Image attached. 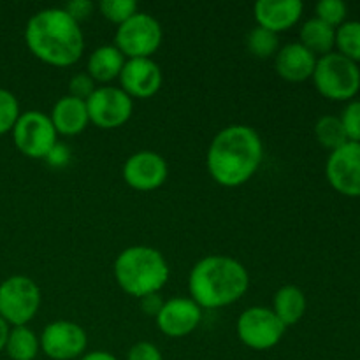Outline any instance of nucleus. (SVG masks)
<instances>
[{"instance_id": "1", "label": "nucleus", "mask_w": 360, "mask_h": 360, "mask_svg": "<svg viewBox=\"0 0 360 360\" xmlns=\"http://www.w3.org/2000/svg\"><path fill=\"white\" fill-rule=\"evenodd\" d=\"M264 160L260 134L250 125H229L211 141L206 155L207 172L214 183L238 188L248 183Z\"/></svg>"}, {"instance_id": "17", "label": "nucleus", "mask_w": 360, "mask_h": 360, "mask_svg": "<svg viewBox=\"0 0 360 360\" xmlns=\"http://www.w3.org/2000/svg\"><path fill=\"white\" fill-rule=\"evenodd\" d=\"M302 11L304 6L301 0H259L253 7L257 25L278 35L295 27Z\"/></svg>"}, {"instance_id": "7", "label": "nucleus", "mask_w": 360, "mask_h": 360, "mask_svg": "<svg viewBox=\"0 0 360 360\" xmlns=\"http://www.w3.org/2000/svg\"><path fill=\"white\" fill-rule=\"evenodd\" d=\"M164 41V30L157 18L137 11L130 20L120 25L115 34V46L127 60L151 58Z\"/></svg>"}, {"instance_id": "27", "label": "nucleus", "mask_w": 360, "mask_h": 360, "mask_svg": "<svg viewBox=\"0 0 360 360\" xmlns=\"http://www.w3.org/2000/svg\"><path fill=\"white\" fill-rule=\"evenodd\" d=\"M20 115V102L16 95L6 88H0V136L13 132Z\"/></svg>"}, {"instance_id": "29", "label": "nucleus", "mask_w": 360, "mask_h": 360, "mask_svg": "<svg viewBox=\"0 0 360 360\" xmlns=\"http://www.w3.org/2000/svg\"><path fill=\"white\" fill-rule=\"evenodd\" d=\"M350 143H360V101H350L340 116Z\"/></svg>"}, {"instance_id": "16", "label": "nucleus", "mask_w": 360, "mask_h": 360, "mask_svg": "<svg viewBox=\"0 0 360 360\" xmlns=\"http://www.w3.org/2000/svg\"><path fill=\"white\" fill-rule=\"evenodd\" d=\"M319 56L306 49L301 42H288L281 46L274 56V69L281 79L288 83H304L311 79Z\"/></svg>"}, {"instance_id": "23", "label": "nucleus", "mask_w": 360, "mask_h": 360, "mask_svg": "<svg viewBox=\"0 0 360 360\" xmlns=\"http://www.w3.org/2000/svg\"><path fill=\"white\" fill-rule=\"evenodd\" d=\"M280 48V35L267 30V28H262L257 25L255 28H252V30L246 34V49H248L255 58L266 60L271 58V56H276Z\"/></svg>"}, {"instance_id": "6", "label": "nucleus", "mask_w": 360, "mask_h": 360, "mask_svg": "<svg viewBox=\"0 0 360 360\" xmlns=\"http://www.w3.org/2000/svg\"><path fill=\"white\" fill-rule=\"evenodd\" d=\"M41 288L32 278L14 274L0 283V316L11 327L27 326L41 308Z\"/></svg>"}, {"instance_id": "25", "label": "nucleus", "mask_w": 360, "mask_h": 360, "mask_svg": "<svg viewBox=\"0 0 360 360\" xmlns=\"http://www.w3.org/2000/svg\"><path fill=\"white\" fill-rule=\"evenodd\" d=\"M338 53L348 60L360 63V21H345L336 28Z\"/></svg>"}, {"instance_id": "4", "label": "nucleus", "mask_w": 360, "mask_h": 360, "mask_svg": "<svg viewBox=\"0 0 360 360\" xmlns=\"http://www.w3.org/2000/svg\"><path fill=\"white\" fill-rule=\"evenodd\" d=\"M115 280L125 294L141 299L158 294L171 276L165 257L151 246H129L115 260Z\"/></svg>"}, {"instance_id": "36", "label": "nucleus", "mask_w": 360, "mask_h": 360, "mask_svg": "<svg viewBox=\"0 0 360 360\" xmlns=\"http://www.w3.org/2000/svg\"><path fill=\"white\" fill-rule=\"evenodd\" d=\"M9 330H11V326L2 319V316H0V352H4V348H6L7 338H9Z\"/></svg>"}, {"instance_id": "9", "label": "nucleus", "mask_w": 360, "mask_h": 360, "mask_svg": "<svg viewBox=\"0 0 360 360\" xmlns=\"http://www.w3.org/2000/svg\"><path fill=\"white\" fill-rule=\"evenodd\" d=\"M287 327L274 315L271 308L252 306L239 315L236 333L245 347L257 352H266L276 347L285 336Z\"/></svg>"}, {"instance_id": "24", "label": "nucleus", "mask_w": 360, "mask_h": 360, "mask_svg": "<svg viewBox=\"0 0 360 360\" xmlns=\"http://www.w3.org/2000/svg\"><path fill=\"white\" fill-rule=\"evenodd\" d=\"M315 137L319 141L320 146L327 148V150L334 151L341 148L343 144L348 143V137L345 134L343 123H341L340 116L326 115L316 122L315 125Z\"/></svg>"}, {"instance_id": "30", "label": "nucleus", "mask_w": 360, "mask_h": 360, "mask_svg": "<svg viewBox=\"0 0 360 360\" xmlns=\"http://www.w3.org/2000/svg\"><path fill=\"white\" fill-rule=\"evenodd\" d=\"M97 83L88 76L86 72H77L70 77L69 81V95L70 97H76L79 101L86 102L90 98V95L94 94Z\"/></svg>"}, {"instance_id": "28", "label": "nucleus", "mask_w": 360, "mask_h": 360, "mask_svg": "<svg viewBox=\"0 0 360 360\" xmlns=\"http://www.w3.org/2000/svg\"><path fill=\"white\" fill-rule=\"evenodd\" d=\"M315 18L322 20L323 23L330 25L333 28H338L347 20L348 7L343 0H320L315 6Z\"/></svg>"}, {"instance_id": "33", "label": "nucleus", "mask_w": 360, "mask_h": 360, "mask_svg": "<svg viewBox=\"0 0 360 360\" xmlns=\"http://www.w3.org/2000/svg\"><path fill=\"white\" fill-rule=\"evenodd\" d=\"M141 301V309H143L144 315L148 316H155L160 313L162 306H164V299L160 297V294H150V295H144V297L139 299Z\"/></svg>"}, {"instance_id": "34", "label": "nucleus", "mask_w": 360, "mask_h": 360, "mask_svg": "<svg viewBox=\"0 0 360 360\" xmlns=\"http://www.w3.org/2000/svg\"><path fill=\"white\" fill-rule=\"evenodd\" d=\"M69 148H65L63 144H56V146L49 151L46 160H48L53 167H62V165H65L67 162H69Z\"/></svg>"}, {"instance_id": "18", "label": "nucleus", "mask_w": 360, "mask_h": 360, "mask_svg": "<svg viewBox=\"0 0 360 360\" xmlns=\"http://www.w3.org/2000/svg\"><path fill=\"white\" fill-rule=\"evenodd\" d=\"M49 118H51L56 134L67 137L81 134L90 123L86 102L70 97V95H63L55 102L51 112H49Z\"/></svg>"}, {"instance_id": "10", "label": "nucleus", "mask_w": 360, "mask_h": 360, "mask_svg": "<svg viewBox=\"0 0 360 360\" xmlns=\"http://www.w3.org/2000/svg\"><path fill=\"white\" fill-rule=\"evenodd\" d=\"M90 123L102 130L123 127L134 111V101L120 86H97L86 101Z\"/></svg>"}, {"instance_id": "19", "label": "nucleus", "mask_w": 360, "mask_h": 360, "mask_svg": "<svg viewBox=\"0 0 360 360\" xmlns=\"http://www.w3.org/2000/svg\"><path fill=\"white\" fill-rule=\"evenodd\" d=\"M127 58L115 44L98 46L86 60V74L102 86L118 79Z\"/></svg>"}, {"instance_id": "15", "label": "nucleus", "mask_w": 360, "mask_h": 360, "mask_svg": "<svg viewBox=\"0 0 360 360\" xmlns=\"http://www.w3.org/2000/svg\"><path fill=\"white\" fill-rule=\"evenodd\" d=\"M155 320L162 334L179 340L192 334L200 326L202 308L190 297H174L164 302Z\"/></svg>"}, {"instance_id": "32", "label": "nucleus", "mask_w": 360, "mask_h": 360, "mask_svg": "<svg viewBox=\"0 0 360 360\" xmlns=\"http://www.w3.org/2000/svg\"><path fill=\"white\" fill-rule=\"evenodd\" d=\"M95 4L91 0H70L63 6V11L72 18L74 21L81 25V21H84L86 18H90V14L94 13Z\"/></svg>"}, {"instance_id": "13", "label": "nucleus", "mask_w": 360, "mask_h": 360, "mask_svg": "<svg viewBox=\"0 0 360 360\" xmlns=\"http://www.w3.org/2000/svg\"><path fill=\"white\" fill-rule=\"evenodd\" d=\"M122 172L130 188L137 192H153L167 179L169 165L157 151L143 150L127 158Z\"/></svg>"}, {"instance_id": "5", "label": "nucleus", "mask_w": 360, "mask_h": 360, "mask_svg": "<svg viewBox=\"0 0 360 360\" xmlns=\"http://www.w3.org/2000/svg\"><path fill=\"white\" fill-rule=\"evenodd\" d=\"M316 91L329 101H352L360 90V69L338 51L319 56L311 76Z\"/></svg>"}, {"instance_id": "3", "label": "nucleus", "mask_w": 360, "mask_h": 360, "mask_svg": "<svg viewBox=\"0 0 360 360\" xmlns=\"http://www.w3.org/2000/svg\"><path fill=\"white\" fill-rule=\"evenodd\" d=\"M248 288V271L232 257L207 255L190 271V299L202 309H218L234 304Z\"/></svg>"}, {"instance_id": "35", "label": "nucleus", "mask_w": 360, "mask_h": 360, "mask_svg": "<svg viewBox=\"0 0 360 360\" xmlns=\"http://www.w3.org/2000/svg\"><path fill=\"white\" fill-rule=\"evenodd\" d=\"M79 360H118V359L105 350H95V352H86L84 355H81Z\"/></svg>"}, {"instance_id": "8", "label": "nucleus", "mask_w": 360, "mask_h": 360, "mask_svg": "<svg viewBox=\"0 0 360 360\" xmlns=\"http://www.w3.org/2000/svg\"><path fill=\"white\" fill-rule=\"evenodd\" d=\"M11 134L18 151L34 160H46L49 151L58 144V134L49 115L35 109L21 112Z\"/></svg>"}, {"instance_id": "14", "label": "nucleus", "mask_w": 360, "mask_h": 360, "mask_svg": "<svg viewBox=\"0 0 360 360\" xmlns=\"http://www.w3.org/2000/svg\"><path fill=\"white\" fill-rule=\"evenodd\" d=\"M120 88L130 98H151L160 91L164 72L151 58L127 60L120 74Z\"/></svg>"}, {"instance_id": "12", "label": "nucleus", "mask_w": 360, "mask_h": 360, "mask_svg": "<svg viewBox=\"0 0 360 360\" xmlns=\"http://www.w3.org/2000/svg\"><path fill=\"white\" fill-rule=\"evenodd\" d=\"M326 176L336 192L347 197H360V143L343 144L330 151Z\"/></svg>"}, {"instance_id": "20", "label": "nucleus", "mask_w": 360, "mask_h": 360, "mask_svg": "<svg viewBox=\"0 0 360 360\" xmlns=\"http://www.w3.org/2000/svg\"><path fill=\"white\" fill-rule=\"evenodd\" d=\"M271 309L274 315L281 320L285 327H292L302 320L308 309V301H306L304 292L295 285H285L278 288L273 297V306Z\"/></svg>"}, {"instance_id": "2", "label": "nucleus", "mask_w": 360, "mask_h": 360, "mask_svg": "<svg viewBox=\"0 0 360 360\" xmlns=\"http://www.w3.org/2000/svg\"><path fill=\"white\" fill-rule=\"evenodd\" d=\"M25 42L32 55L53 67H70L84 51L81 25L63 7H49L35 13L25 27Z\"/></svg>"}, {"instance_id": "11", "label": "nucleus", "mask_w": 360, "mask_h": 360, "mask_svg": "<svg viewBox=\"0 0 360 360\" xmlns=\"http://www.w3.org/2000/svg\"><path fill=\"white\" fill-rule=\"evenodd\" d=\"M41 352L53 360H74L86 354L88 336L83 327L70 320H55L42 330Z\"/></svg>"}, {"instance_id": "31", "label": "nucleus", "mask_w": 360, "mask_h": 360, "mask_svg": "<svg viewBox=\"0 0 360 360\" xmlns=\"http://www.w3.org/2000/svg\"><path fill=\"white\" fill-rule=\"evenodd\" d=\"M127 360H164V357L157 345L150 343V341H139L130 348Z\"/></svg>"}, {"instance_id": "22", "label": "nucleus", "mask_w": 360, "mask_h": 360, "mask_svg": "<svg viewBox=\"0 0 360 360\" xmlns=\"http://www.w3.org/2000/svg\"><path fill=\"white\" fill-rule=\"evenodd\" d=\"M4 352L11 360H35L41 352L39 336L27 326L11 327Z\"/></svg>"}, {"instance_id": "26", "label": "nucleus", "mask_w": 360, "mask_h": 360, "mask_svg": "<svg viewBox=\"0 0 360 360\" xmlns=\"http://www.w3.org/2000/svg\"><path fill=\"white\" fill-rule=\"evenodd\" d=\"M98 11L105 20L120 27L137 13V2L134 0H102L98 4Z\"/></svg>"}, {"instance_id": "21", "label": "nucleus", "mask_w": 360, "mask_h": 360, "mask_svg": "<svg viewBox=\"0 0 360 360\" xmlns=\"http://www.w3.org/2000/svg\"><path fill=\"white\" fill-rule=\"evenodd\" d=\"M299 42L315 56H323L327 53H333L336 46V28L323 23L319 18H311L301 27Z\"/></svg>"}]
</instances>
